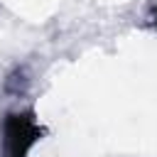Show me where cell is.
Masks as SVG:
<instances>
[{
  "instance_id": "1",
  "label": "cell",
  "mask_w": 157,
  "mask_h": 157,
  "mask_svg": "<svg viewBox=\"0 0 157 157\" xmlns=\"http://www.w3.org/2000/svg\"><path fill=\"white\" fill-rule=\"evenodd\" d=\"M44 135L47 128L39 123L32 108L10 110L0 123V152L2 157H29V152Z\"/></svg>"
},
{
  "instance_id": "2",
  "label": "cell",
  "mask_w": 157,
  "mask_h": 157,
  "mask_svg": "<svg viewBox=\"0 0 157 157\" xmlns=\"http://www.w3.org/2000/svg\"><path fill=\"white\" fill-rule=\"evenodd\" d=\"M150 27H155V29H157V0H155L152 12H150Z\"/></svg>"
}]
</instances>
